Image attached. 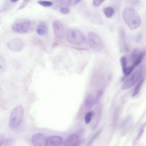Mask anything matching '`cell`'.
<instances>
[{
    "instance_id": "cell-1",
    "label": "cell",
    "mask_w": 146,
    "mask_h": 146,
    "mask_svg": "<svg viewBox=\"0 0 146 146\" xmlns=\"http://www.w3.org/2000/svg\"><path fill=\"white\" fill-rule=\"evenodd\" d=\"M122 17L125 23L131 30L137 29L141 25L140 16L136 10L132 7L125 8L123 11Z\"/></svg>"
},
{
    "instance_id": "cell-2",
    "label": "cell",
    "mask_w": 146,
    "mask_h": 146,
    "mask_svg": "<svg viewBox=\"0 0 146 146\" xmlns=\"http://www.w3.org/2000/svg\"><path fill=\"white\" fill-rule=\"evenodd\" d=\"M35 21L28 19H21L16 21L12 26L13 31L16 33L24 34L32 31L35 26Z\"/></svg>"
},
{
    "instance_id": "cell-3",
    "label": "cell",
    "mask_w": 146,
    "mask_h": 146,
    "mask_svg": "<svg viewBox=\"0 0 146 146\" xmlns=\"http://www.w3.org/2000/svg\"><path fill=\"white\" fill-rule=\"evenodd\" d=\"M24 114L23 107L21 105L16 107L13 110L9 120V126L11 129L17 127L21 123Z\"/></svg>"
},
{
    "instance_id": "cell-4",
    "label": "cell",
    "mask_w": 146,
    "mask_h": 146,
    "mask_svg": "<svg viewBox=\"0 0 146 146\" xmlns=\"http://www.w3.org/2000/svg\"><path fill=\"white\" fill-rule=\"evenodd\" d=\"M66 35L67 40L72 44H79L82 43L84 40V37L82 33L77 29H68Z\"/></svg>"
},
{
    "instance_id": "cell-5",
    "label": "cell",
    "mask_w": 146,
    "mask_h": 146,
    "mask_svg": "<svg viewBox=\"0 0 146 146\" xmlns=\"http://www.w3.org/2000/svg\"><path fill=\"white\" fill-rule=\"evenodd\" d=\"M90 46L93 50L100 51L104 48V43L100 36L96 33L90 32L88 34Z\"/></svg>"
},
{
    "instance_id": "cell-6",
    "label": "cell",
    "mask_w": 146,
    "mask_h": 146,
    "mask_svg": "<svg viewBox=\"0 0 146 146\" xmlns=\"http://www.w3.org/2000/svg\"><path fill=\"white\" fill-rule=\"evenodd\" d=\"M143 71L142 66H139L122 84L121 89L122 90H127L133 86L139 79Z\"/></svg>"
},
{
    "instance_id": "cell-7",
    "label": "cell",
    "mask_w": 146,
    "mask_h": 146,
    "mask_svg": "<svg viewBox=\"0 0 146 146\" xmlns=\"http://www.w3.org/2000/svg\"><path fill=\"white\" fill-rule=\"evenodd\" d=\"M25 45L24 41L20 37L13 38L9 40L7 44L9 49L14 52H20L24 48Z\"/></svg>"
},
{
    "instance_id": "cell-8",
    "label": "cell",
    "mask_w": 146,
    "mask_h": 146,
    "mask_svg": "<svg viewBox=\"0 0 146 146\" xmlns=\"http://www.w3.org/2000/svg\"><path fill=\"white\" fill-rule=\"evenodd\" d=\"M144 50H140L138 48L134 49L132 51L130 56L132 64L135 67H137L141 62L145 54Z\"/></svg>"
},
{
    "instance_id": "cell-9",
    "label": "cell",
    "mask_w": 146,
    "mask_h": 146,
    "mask_svg": "<svg viewBox=\"0 0 146 146\" xmlns=\"http://www.w3.org/2000/svg\"><path fill=\"white\" fill-rule=\"evenodd\" d=\"M52 24L56 37L59 40L62 39L64 36V30L62 23L59 20H55L53 21Z\"/></svg>"
},
{
    "instance_id": "cell-10",
    "label": "cell",
    "mask_w": 146,
    "mask_h": 146,
    "mask_svg": "<svg viewBox=\"0 0 146 146\" xmlns=\"http://www.w3.org/2000/svg\"><path fill=\"white\" fill-rule=\"evenodd\" d=\"M131 117L128 116L124 119L120 125V128L121 129V134L125 135L132 128L133 123L131 121Z\"/></svg>"
},
{
    "instance_id": "cell-11",
    "label": "cell",
    "mask_w": 146,
    "mask_h": 146,
    "mask_svg": "<svg viewBox=\"0 0 146 146\" xmlns=\"http://www.w3.org/2000/svg\"><path fill=\"white\" fill-rule=\"evenodd\" d=\"M63 141V138L61 136H50L46 138L44 146H60Z\"/></svg>"
},
{
    "instance_id": "cell-12",
    "label": "cell",
    "mask_w": 146,
    "mask_h": 146,
    "mask_svg": "<svg viewBox=\"0 0 146 146\" xmlns=\"http://www.w3.org/2000/svg\"><path fill=\"white\" fill-rule=\"evenodd\" d=\"M83 131H80L70 135L64 142V146H70L73 144L80 139L83 134Z\"/></svg>"
},
{
    "instance_id": "cell-13",
    "label": "cell",
    "mask_w": 146,
    "mask_h": 146,
    "mask_svg": "<svg viewBox=\"0 0 146 146\" xmlns=\"http://www.w3.org/2000/svg\"><path fill=\"white\" fill-rule=\"evenodd\" d=\"M46 138L43 134L38 133L32 136L31 140L35 146H43L45 145Z\"/></svg>"
},
{
    "instance_id": "cell-14",
    "label": "cell",
    "mask_w": 146,
    "mask_h": 146,
    "mask_svg": "<svg viewBox=\"0 0 146 146\" xmlns=\"http://www.w3.org/2000/svg\"><path fill=\"white\" fill-rule=\"evenodd\" d=\"M118 33L121 50H127V48L125 40V33L123 28L120 27L119 28Z\"/></svg>"
},
{
    "instance_id": "cell-15",
    "label": "cell",
    "mask_w": 146,
    "mask_h": 146,
    "mask_svg": "<svg viewBox=\"0 0 146 146\" xmlns=\"http://www.w3.org/2000/svg\"><path fill=\"white\" fill-rule=\"evenodd\" d=\"M17 3H13L11 0L3 1L0 6V13H5L10 11L16 5Z\"/></svg>"
},
{
    "instance_id": "cell-16",
    "label": "cell",
    "mask_w": 146,
    "mask_h": 146,
    "mask_svg": "<svg viewBox=\"0 0 146 146\" xmlns=\"http://www.w3.org/2000/svg\"><path fill=\"white\" fill-rule=\"evenodd\" d=\"M48 30V27L47 24L43 21H40L38 23L36 28V32L40 36L46 34Z\"/></svg>"
},
{
    "instance_id": "cell-17",
    "label": "cell",
    "mask_w": 146,
    "mask_h": 146,
    "mask_svg": "<svg viewBox=\"0 0 146 146\" xmlns=\"http://www.w3.org/2000/svg\"><path fill=\"white\" fill-rule=\"evenodd\" d=\"M146 126V123H143L140 126L136 136L133 139L132 142L133 146H135L138 142L142 137L145 131Z\"/></svg>"
},
{
    "instance_id": "cell-18",
    "label": "cell",
    "mask_w": 146,
    "mask_h": 146,
    "mask_svg": "<svg viewBox=\"0 0 146 146\" xmlns=\"http://www.w3.org/2000/svg\"><path fill=\"white\" fill-rule=\"evenodd\" d=\"M104 13L106 17L110 18L112 17L114 13V10L111 7H107L103 9Z\"/></svg>"
},
{
    "instance_id": "cell-19",
    "label": "cell",
    "mask_w": 146,
    "mask_h": 146,
    "mask_svg": "<svg viewBox=\"0 0 146 146\" xmlns=\"http://www.w3.org/2000/svg\"><path fill=\"white\" fill-rule=\"evenodd\" d=\"M144 80L143 78H142L137 84L132 94V96H134L138 94L143 84Z\"/></svg>"
},
{
    "instance_id": "cell-20",
    "label": "cell",
    "mask_w": 146,
    "mask_h": 146,
    "mask_svg": "<svg viewBox=\"0 0 146 146\" xmlns=\"http://www.w3.org/2000/svg\"><path fill=\"white\" fill-rule=\"evenodd\" d=\"M120 63L123 73L125 75L126 73L127 67V60L125 56H123L120 58Z\"/></svg>"
},
{
    "instance_id": "cell-21",
    "label": "cell",
    "mask_w": 146,
    "mask_h": 146,
    "mask_svg": "<svg viewBox=\"0 0 146 146\" xmlns=\"http://www.w3.org/2000/svg\"><path fill=\"white\" fill-rule=\"evenodd\" d=\"M101 131L102 129H100L94 133L89 140L86 146H91L94 141L100 134Z\"/></svg>"
},
{
    "instance_id": "cell-22",
    "label": "cell",
    "mask_w": 146,
    "mask_h": 146,
    "mask_svg": "<svg viewBox=\"0 0 146 146\" xmlns=\"http://www.w3.org/2000/svg\"><path fill=\"white\" fill-rule=\"evenodd\" d=\"M80 1L77 0H62L63 6H72L79 3Z\"/></svg>"
},
{
    "instance_id": "cell-23",
    "label": "cell",
    "mask_w": 146,
    "mask_h": 146,
    "mask_svg": "<svg viewBox=\"0 0 146 146\" xmlns=\"http://www.w3.org/2000/svg\"><path fill=\"white\" fill-rule=\"evenodd\" d=\"M33 43L35 45L40 47L42 49L45 50V48L42 42L39 38H35L33 40Z\"/></svg>"
},
{
    "instance_id": "cell-24",
    "label": "cell",
    "mask_w": 146,
    "mask_h": 146,
    "mask_svg": "<svg viewBox=\"0 0 146 146\" xmlns=\"http://www.w3.org/2000/svg\"><path fill=\"white\" fill-rule=\"evenodd\" d=\"M38 3L40 5L44 7H48L53 5V3L50 1L39 0L38 1Z\"/></svg>"
},
{
    "instance_id": "cell-25",
    "label": "cell",
    "mask_w": 146,
    "mask_h": 146,
    "mask_svg": "<svg viewBox=\"0 0 146 146\" xmlns=\"http://www.w3.org/2000/svg\"><path fill=\"white\" fill-rule=\"evenodd\" d=\"M15 142V141L13 138H8L5 141L2 145L3 146H11Z\"/></svg>"
},
{
    "instance_id": "cell-26",
    "label": "cell",
    "mask_w": 146,
    "mask_h": 146,
    "mask_svg": "<svg viewBox=\"0 0 146 146\" xmlns=\"http://www.w3.org/2000/svg\"><path fill=\"white\" fill-rule=\"evenodd\" d=\"M0 72H3L5 69L6 63L3 57L0 56Z\"/></svg>"
},
{
    "instance_id": "cell-27",
    "label": "cell",
    "mask_w": 146,
    "mask_h": 146,
    "mask_svg": "<svg viewBox=\"0 0 146 146\" xmlns=\"http://www.w3.org/2000/svg\"><path fill=\"white\" fill-rule=\"evenodd\" d=\"M94 115V113L92 111L89 112L86 114L84 118V121L86 124H88L90 122Z\"/></svg>"
},
{
    "instance_id": "cell-28",
    "label": "cell",
    "mask_w": 146,
    "mask_h": 146,
    "mask_svg": "<svg viewBox=\"0 0 146 146\" xmlns=\"http://www.w3.org/2000/svg\"><path fill=\"white\" fill-rule=\"evenodd\" d=\"M30 1V0H23L19 7L18 8L17 10H20L23 9L27 5Z\"/></svg>"
},
{
    "instance_id": "cell-29",
    "label": "cell",
    "mask_w": 146,
    "mask_h": 146,
    "mask_svg": "<svg viewBox=\"0 0 146 146\" xmlns=\"http://www.w3.org/2000/svg\"><path fill=\"white\" fill-rule=\"evenodd\" d=\"M60 12L64 14H67L70 12L69 9L66 7H62L60 9Z\"/></svg>"
},
{
    "instance_id": "cell-30",
    "label": "cell",
    "mask_w": 146,
    "mask_h": 146,
    "mask_svg": "<svg viewBox=\"0 0 146 146\" xmlns=\"http://www.w3.org/2000/svg\"><path fill=\"white\" fill-rule=\"evenodd\" d=\"M104 1V0H94L93 2V5L96 7L100 6Z\"/></svg>"
},
{
    "instance_id": "cell-31",
    "label": "cell",
    "mask_w": 146,
    "mask_h": 146,
    "mask_svg": "<svg viewBox=\"0 0 146 146\" xmlns=\"http://www.w3.org/2000/svg\"><path fill=\"white\" fill-rule=\"evenodd\" d=\"M84 139H80L70 146H80L84 141Z\"/></svg>"
},
{
    "instance_id": "cell-32",
    "label": "cell",
    "mask_w": 146,
    "mask_h": 146,
    "mask_svg": "<svg viewBox=\"0 0 146 146\" xmlns=\"http://www.w3.org/2000/svg\"><path fill=\"white\" fill-rule=\"evenodd\" d=\"M5 135L2 134L0 136V146H1L5 141Z\"/></svg>"
}]
</instances>
